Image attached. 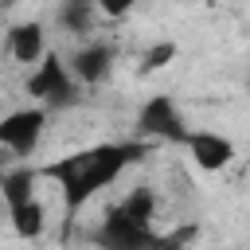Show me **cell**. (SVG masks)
Wrapping results in <instances>:
<instances>
[{
    "label": "cell",
    "mask_w": 250,
    "mask_h": 250,
    "mask_svg": "<svg viewBox=\"0 0 250 250\" xmlns=\"http://www.w3.org/2000/svg\"><path fill=\"white\" fill-rule=\"evenodd\" d=\"M152 152L148 141H102V145H90L82 152H70L62 160H51L39 168V176H51L62 191V215H66V227L78 223L82 207L105 191L125 168H133L137 160H145Z\"/></svg>",
    "instance_id": "obj_1"
},
{
    "label": "cell",
    "mask_w": 250,
    "mask_h": 250,
    "mask_svg": "<svg viewBox=\"0 0 250 250\" xmlns=\"http://www.w3.org/2000/svg\"><path fill=\"white\" fill-rule=\"evenodd\" d=\"M191 227L188 230H172V234H160L156 227H141V223H129L125 215L109 211L105 223L94 230V242L102 250H164L172 242H191Z\"/></svg>",
    "instance_id": "obj_2"
},
{
    "label": "cell",
    "mask_w": 250,
    "mask_h": 250,
    "mask_svg": "<svg viewBox=\"0 0 250 250\" xmlns=\"http://www.w3.org/2000/svg\"><path fill=\"white\" fill-rule=\"evenodd\" d=\"M27 94L35 102H43V109H66L78 102V82L70 74V66L59 59V55H43L35 62V70L27 74Z\"/></svg>",
    "instance_id": "obj_3"
},
{
    "label": "cell",
    "mask_w": 250,
    "mask_h": 250,
    "mask_svg": "<svg viewBox=\"0 0 250 250\" xmlns=\"http://www.w3.org/2000/svg\"><path fill=\"white\" fill-rule=\"evenodd\" d=\"M137 133L148 145H156V141L184 145L191 129H188V121H184V113H180V105H176L172 94H152L141 105V113H137Z\"/></svg>",
    "instance_id": "obj_4"
},
{
    "label": "cell",
    "mask_w": 250,
    "mask_h": 250,
    "mask_svg": "<svg viewBox=\"0 0 250 250\" xmlns=\"http://www.w3.org/2000/svg\"><path fill=\"white\" fill-rule=\"evenodd\" d=\"M43 129H47V109L43 105L12 109L8 117H0V148H8L16 156H31L43 141Z\"/></svg>",
    "instance_id": "obj_5"
},
{
    "label": "cell",
    "mask_w": 250,
    "mask_h": 250,
    "mask_svg": "<svg viewBox=\"0 0 250 250\" xmlns=\"http://www.w3.org/2000/svg\"><path fill=\"white\" fill-rule=\"evenodd\" d=\"M184 148H188L191 164L203 168V172H223V168L234 160V145H230V137L211 133V129H191L188 141H184Z\"/></svg>",
    "instance_id": "obj_6"
},
{
    "label": "cell",
    "mask_w": 250,
    "mask_h": 250,
    "mask_svg": "<svg viewBox=\"0 0 250 250\" xmlns=\"http://www.w3.org/2000/svg\"><path fill=\"white\" fill-rule=\"evenodd\" d=\"M113 47L109 43H86V47H78L74 55H70V74H74V82L78 86H98V82H105L109 78V70H113Z\"/></svg>",
    "instance_id": "obj_7"
},
{
    "label": "cell",
    "mask_w": 250,
    "mask_h": 250,
    "mask_svg": "<svg viewBox=\"0 0 250 250\" xmlns=\"http://www.w3.org/2000/svg\"><path fill=\"white\" fill-rule=\"evenodd\" d=\"M8 51H12V59L16 62H39L43 55H47V39H43V23H35V20H27V23H16L12 31H8Z\"/></svg>",
    "instance_id": "obj_8"
},
{
    "label": "cell",
    "mask_w": 250,
    "mask_h": 250,
    "mask_svg": "<svg viewBox=\"0 0 250 250\" xmlns=\"http://www.w3.org/2000/svg\"><path fill=\"white\" fill-rule=\"evenodd\" d=\"M35 184H39V168L20 164V168H12V172L0 176V195H4L8 207H20V203L35 199Z\"/></svg>",
    "instance_id": "obj_9"
},
{
    "label": "cell",
    "mask_w": 250,
    "mask_h": 250,
    "mask_svg": "<svg viewBox=\"0 0 250 250\" xmlns=\"http://www.w3.org/2000/svg\"><path fill=\"white\" fill-rule=\"evenodd\" d=\"M117 215H125L129 223H141V227H152V219H156V195H152V188L148 184H141V188H133L117 207H113Z\"/></svg>",
    "instance_id": "obj_10"
},
{
    "label": "cell",
    "mask_w": 250,
    "mask_h": 250,
    "mask_svg": "<svg viewBox=\"0 0 250 250\" xmlns=\"http://www.w3.org/2000/svg\"><path fill=\"white\" fill-rule=\"evenodd\" d=\"M8 219H12V230H16L20 238H39L43 227H47V215H43L39 195L27 199V203H20V207H8Z\"/></svg>",
    "instance_id": "obj_11"
},
{
    "label": "cell",
    "mask_w": 250,
    "mask_h": 250,
    "mask_svg": "<svg viewBox=\"0 0 250 250\" xmlns=\"http://www.w3.org/2000/svg\"><path fill=\"white\" fill-rule=\"evenodd\" d=\"M59 23H62L66 31H74V35L90 31V27H94V0H62Z\"/></svg>",
    "instance_id": "obj_12"
},
{
    "label": "cell",
    "mask_w": 250,
    "mask_h": 250,
    "mask_svg": "<svg viewBox=\"0 0 250 250\" xmlns=\"http://www.w3.org/2000/svg\"><path fill=\"white\" fill-rule=\"evenodd\" d=\"M172 59H176V43H172V39H160V43H152V47L141 55V66H137V70H141V74H152V70H164Z\"/></svg>",
    "instance_id": "obj_13"
},
{
    "label": "cell",
    "mask_w": 250,
    "mask_h": 250,
    "mask_svg": "<svg viewBox=\"0 0 250 250\" xmlns=\"http://www.w3.org/2000/svg\"><path fill=\"white\" fill-rule=\"evenodd\" d=\"M94 8L102 16H109V20H121V16H129L137 8V0H94Z\"/></svg>",
    "instance_id": "obj_14"
},
{
    "label": "cell",
    "mask_w": 250,
    "mask_h": 250,
    "mask_svg": "<svg viewBox=\"0 0 250 250\" xmlns=\"http://www.w3.org/2000/svg\"><path fill=\"white\" fill-rule=\"evenodd\" d=\"M164 250H188V242H172V246H164Z\"/></svg>",
    "instance_id": "obj_15"
},
{
    "label": "cell",
    "mask_w": 250,
    "mask_h": 250,
    "mask_svg": "<svg viewBox=\"0 0 250 250\" xmlns=\"http://www.w3.org/2000/svg\"><path fill=\"white\" fill-rule=\"evenodd\" d=\"M16 4H20V0H0V8H16Z\"/></svg>",
    "instance_id": "obj_16"
}]
</instances>
